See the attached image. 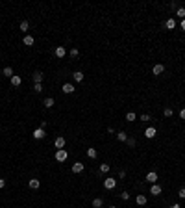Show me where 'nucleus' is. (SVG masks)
<instances>
[{
    "instance_id": "17",
    "label": "nucleus",
    "mask_w": 185,
    "mask_h": 208,
    "mask_svg": "<svg viewBox=\"0 0 185 208\" xmlns=\"http://www.w3.org/2000/svg\"><path fill=\"white\" fill-rule=\"evenodd\" d=\"M135 119H137V115L133 112H128V113H126V121H128V123H133Z\"/></svg>"
},
{
    "instance_id": "7",
    "label": "nucleus",
    "mask_w": 185,
    "mask_h": 208,
    "mask_svg": "<svg viewBox=\"0 0 185 208\" xmlns=\"http://www.w3.org/2000/svg\"><path fill=\"white\" fill-rule=\"evenodd\" d=\"M156 134H157V132H156V128H154V127H150V128H146V130H144V136H146L148 139L156 138Z\"/></svg>"
},
{
    "instance_id": "1",
    "label": "nucleus",
    "mask_w": 185,
    "mask_h": 208,
    "mask_svg": "<svg viewBox=\"0 0 185 208\" xmlns=\"http://www.w3.org/2000/svg\"><path fill=\"white\" fill-rule=\"evenodd\" d=\"M67 158H69V152H67L65 149H59V151H56V160H57V162H65Z\"/></svg>"
},
{
    "instance_id": "26",
    "label": "nucleus",
    "mask_w": 185,
    "mask_h": 208,
    "mask_svg": "<svg viewBox=\"0 0 185 208\" xmlns=\"http://www.w3.org/2000/svg\"><path fill=\"white\" fill-rule=\"evenodd\" d=\"M117 139L119 141H126L128 139V134H126V132H119V134H117Z\"/></svg>"
},
{
    "instance_id": "22",
    "label": "nucleus",
    "mask_w": 185,
    "mask_h": 208,
    "mask_svg": "<svg viewBox=\"0 0 185 208\" xmlns=\"http://www.w3.org/2000/svg\"><path fill=\"white\" fill-rule=\"evenodd\" d=\"M176 15L183 21V19H185V7H178V9H176Z\"/></svg>"
},
{
    "instance_id": "8",
    "label": "nucleus",
    "mask_w": 185,
    "mask_h": 208,
    "mask_svg": "<svg viewBox=\"0 0 185 208\" xmlns=\"http://www.w3.org/2000/svg\"><path fill=\"white\" fill-rule=\"evenodd\" d=\"M28 186L31 188V190H39V186H41V182H39V178H30Z\"/></svg>"
},
{
    "instance_id": "23",
    "label": "nucleus",
    "mask_w": 185,
    "mask_h": 208,
    "mask_svg": "<svg viewBox=\"0 0 185 208\" xmlns=\"http://www.w3.org/2000/svg\"><path fill=\"white\" fill-rule=\"evenodd\" d=\"M93 208H102V199L100 197L93 199Z\"/></svg>"
},
{
    "instance_id": "15",
    "label": "nucleus",
    "mask_w": 185,
    "mask_h": 208,
    "mask_svg": "<svg viewBox=\"0 0 185 208\" xmlns=\"http://www.w3.org/2000/svg\"><path fill=\"white\" fill-rule=\"evenodd\" d=\"M72 78H74V82H81L83 80V73H81V71H76V73L72 74Z\"/></svg>"
},
{
    "instance_id": "32",
    "label": "nucleus",
    "mask_w": 185,
    "mask_h": 208,
    "mask_svg": "<svg viewBox=\"0 0 185 208\" xmlns=\"http://www.w3.org/2000/svg\"><path fill=\"white\" fill-rule=\"evenodd\" d=\"M33 89H35L37 93H41V91H43V85H41V84H35V85H33Z\"/></svg>"
},
{
    "instance_id": "35",
    "label": "nucleus",
    "mask_w": 185,
    "mask_h": 208,
    "mask_svg": "<svg viewBox=\"0 0 185 208\" xmlns=\"http://www.w3.org/2000/svg\"><path fill=\"white\" fill-rule=\"evenodd\" d=\"M180 117H182V119H185V108L180 110Z\"/></svg>"
},
{
    "instance_id": "6",
    "label": "nucleus",
    "mask_w": 185,
    "mask_h": 208,
    "mask_svg": "<svg viewBox=\"0 0 185 208\" xmlns=\"http://www.w3.org/2000/svg\"><path fill=\"white\" fill-rule=\"evenodd\" d=\"M54 145H56V149L59 151V149L65 147V138L63 136H59V138H56V141H54Z\"/></svg>"
},
{
    "instance_id": "3",
    "label": "nucleus",
    "mask_w": 185,
    "mask_h": 208,
    "mask_svg": "<svg viewBox=\"0 0 185 208\" xmlns=\"http://www.w3.org/2000/svg\"><path fill=\"white\" fill-rule=\"evenodd\" d=\"M146 182H150V184H156L157 182V173H156V171L146 173Z\"/></svg>"
},
{
    "instance_id": "11",
    "label": "nucleus",
    "mask_w": 185,
    "mask_h": 208,
    "mask_svg": "<svg viewBox=\"0 0 185 208\" xmlns=\"http://www.w3.org/2000/svg\"><path fill=\"white\" fill-rule=\"evenodd\" d=\"M150 193H152V195H161V186H159V184H152Z\"/></svg>"
},
{
    "instance_id": "37",
    "label": "nucleus",
    "mask_w": 185,
    "mask_h": 208,
    "mask_svg": "<svg viewBox=\"0 0 185 208\" xmlns=\"http://www.w3.org/2000/svg\"><path fill=\"white\" fill-rule=\"evenodd\" d=\"M168 208H182V206H180V205H170Z\"/></svg>"
},
{
    "instance_id": "21",
    "label": "nucleus",
    "mask_w": 185,
    "mask_h": 208,
    "mask_svg": "<svg viewBox=\"0 0 185 208\" xmlns=\"http://www.w3.org/2000/svg\"><path fill=\"white\" fill-rule=\"evenodd\" d=\"M43 104H45V108H52V106H54V99H52V97H48V99H45V102H43Z\"/></svg>"
},
{
    "instance_id": "19",
    "label": "nucleus",
    "mask_w": 185,
    "mask_h": 208,
    "mask_svg": "<svg viewBox=\"0 0 185 208\" xmlns=\"http://www.w3.org/2000/svg\"><path fill=\"white\" fill-rule=\"evenodd\" d=\"M41 80H43V73H39V71L33 73V82L35 84H41Z\"/></svg>"
},
{
    "instance_id": "10",
    "label": "nucleus",
    "mask_w": 185,
    "mask_h": 208,
    "mask_svg": "<svg viewBox=\"0 0 185 208\" xmlns=\"http://www.w3.org/2000/svg\"><path fill=\"white\" fill-rule=\"evenodd\" d=\"M54 54H56L57 58H65V54H67V50H65V46H57L56 50H54Z\"/></svg>"
},
{
    "instance_id": "34",
    "label": "nucleus",
    "mask_w": 185,
    "mask_h": 208,
    "mask_svg": "<svg viewBox=\"0 0 185 208\" xmlns=\"http://www.w3.org/2000/svg\"><path fill=\"white\" fill-rule=\"evenodd\" d=\"M178 195H180L182 199H185V188H182V190H180V193H178Z\"/></svg>"
},
{
    "instance_id": "36",
    "label": "nucleus",
    "mask_w": 185,
    "mask_h": 208,
    "mask_svg": "<svg viewBox=\"0 0 185 208\" xmlns=\"http://www.w3.org/2000/svg\"><path fill=\"white\" fill-rule=\"evenodd\" d=\"M4 186H6V180H4V178H0V190H2Z\"/></svg>"
},
{
    "instance_id": "38",
    "label": "nucleus",
    "mask_w": 185,
    "mask_h": 208,
    "mask_svg": "<svg viewBox=\"0 0 185 208\" xmlns=\"http://www.w3.org/2000/svg\"><path fill=\"white\" fill-rule=\"evenodd\" d=\"M182 30H185V19L182 21Z\"/></svg>"
},
{
    "instance_id": "9",
    "label": "nucleus",
    "mask_w": 185,
    "mask_h": 208,
    "mask_svg": "<svg viewBox=\"0 0 185 208\" xmlns=\"http://www.w3.org/2000/svg\"><path fill=\"white\" fill-rule=\"evenodd\" d=\"M163 71H165V67L161 63H157V65H154V69H152V73L156 74V76H159V74H163Z\"/></svg>"
},
{
    "instance_id": "4",
    "label": "nucleus",
    "mask_w": 185,
    "mask_h": 208,
    "mask_svg": "<svg viewBox=\"0 0 185 208\" xmlns=\"http://www.w3.org/2000/svg\"><path fill=\"white\" fill-rule=\"evenodd\" d=\"M45 136H46V132L43 130V128H35V130H33V138L35 139H43Z\"/></svg>"
},
{
    "instance_id": "33",
    "label": "nucleus",
    "mask_w": 185,
    "mask_h": 208,
    "mask_svg": "<svg viewBox=\"0 0 185 208\" xmlns=\"http://www.w3.org/2000/svg\"><path fill=\"white\" fill-rule=\"evenodd\" d=\"M70 56L76 58V56H78V48H72V50H70Z\"/></svg>"
},
{
    "instance_id": "16",
    "label": "nucleus",
    "mask_w": 185,
    "mask_h": 208,
    "mask_svg": "<svg viewBox=\"0 0 185 208\" xmlns=\"http://www.w3.org/2000/svg\"><path fill=\"white\" fill-rule=\"evenodd\" d=\"M135 201H137V205H139V206L146 205V195H137V199H135Z\"/></svg>"
},
{
    "instance_id": "2",
    "label": "nucleus",
    "mask_w": 185,
    "mask_h": 208,
    "mask_svg": "<svg viewBox=\"0 0 185 208\" xmlns=\"http://www.w3.org/2000/svg\"><path fill=\"white\" fill-rule=\"evenodd\" d=\"M115 186H117V180L115 178H106L104 180V188H106V190H113Z\"/></svg>"
},
{
    "instance_id": "18",
    "label": "nucleus",
    "mask_w": 185,
    "mask_h": 208,
    "mask_svg": "<svg viewBox=\"0 0 185 208\" xmlns=\"http://www.w3.org/2000/svg\"><path fill=\"white\" fill-rule=\"evenodd\" d=\"M22 43H24L26 46H31V45H33V37H31V35H26V37L22 39Z\"/></svg>"
},
{
    "instance_id": "39",
    "label": "nucleus",
    "mask_w": 185,
    "mask_h": 208,
    "mask_svg": "<svg viewBox=\"0 0 185 208\" xmlns=\"http://www.w3.org/2000/svg\"><path fill=\"white\" fill-rule=\"evenodd\" d=\"M109 208H115V206H109Z\"/></svg>"
},
{
    "instance_id": "31",
    "label": "nucleus",
    "mask_w": 185,
    "mask_h": 208,
    "mask_svg": "<svg viewBox=\"0 0 185 208\" xmlns=\"http://www.w3.org/2000/svg\"><path fill=\"white\" fill-rule=\"evenodd\" d=\"M150 119H152V117L148 115V113H143V115H141V121H150Z\"/></svg>"
},
{
    "instance_id": "30",
    "label": "nucleus",
    "mask_w": 185,
    "mask_h": 208,
    "mask_svg": "<svg viewBox=\"0 0 185 208\" xmlns=\"http://www.w3.org/2000/svg\"><path fill=\"white\" fill-rule=\"evenodd\" d=\"M120 197H122V201H128V199H130V193H128V191H122V193H120Z\"/></svg>"
},
{
    "instance_id": "27",
    "label": "nucleus",
    "mask_w": 185,
    "mask_h": 208,
    "mask_svg": "<svg viewBox=\"0 0 185 208\" xmlns=\"http://www.w3.org/2000/svg\"><path fill=\"white\" fill-rule=\"evenodd\" d=\"M100 173H109V164H100Z\"/></svg>"
},
{
    "instance_id": "28",
    "label": "nucleus",
    "mask_w": 185,
    "mask_h": 208,
    "mask_svg": "<svg viewBox=\"0 0 185 208\" xmlns=\"http://www.w3.org/2000/svg\"><path fill=\"white\" fill-rule=\"evenodd\" d=\"M165 117H172V113H174V112H172V108H165Z\"/></svg>"
},
{
    "instance_id": "14",
    "label": "nucleus",
    "mask_w": 185,
    "mask_h": 208,
    "mask_svg": "<svg viewBox=\"0 0 185 208\" xmlns=\"http://www.w3.org/2000/svg\"><path fill=\"white\" fill-rule=\"evenodd\" d=\"M63 93H67V95L74 93V85L72 84H63Z\"/></svg>"
},
{
    "instance_id": "25",
    "label": "nucleus",
    "mask_w": 185,
    "mask_h": 208,
    "mask_svg": "<svg viewBox=\"0 0 185 208\" xmlns=\"http://www.w3.org/2000/svg\"><path fill=\"white\" fill-rule=\"evenodd\" d=\"M4 76L11 78V76H13V69H11V67H4Z\"/></svg>"
},
{
    "instance_id": "20",
    "label": "nucleus",
    "mask_w": 185,
    "mask_h": 208,
    "mask_svg": "<svg viewBox=\"0 0 185 208\" xmlns=\"http://www.w3.org/2000/svg\"><path fill=\"white\" fill-rule=\"evenodd\" d=\"M87 156H89V158H93V160H94V158H96V156H98L96 149H93V147H91V149H87Z\"/></svg>"
},
{
    "instance_id": "5",
    "label": "nucleus",
    "mask_w": 185,
    "mask_h": 208,
    "mask_svg": "<svg viewBox=\"0 0 185 208\" xmlns=\"http://www.w3.org/2000/svg\"><path fill=\"white\" fill-rule=\"evenodd\" d=\"M85 169V166L81 162H76V164H72V173H81V171Z\"/></svg>"
},
{
    "instance_id": "29",
    "label": "nucleus",
    "mask_w": 185,
    "mask_h": 208,
    "mask_svg": "<svg viewBox=\"0 0 185 208\" xmlns=\"http://www.w3.org/2000/svg\"><path fill=\"white\" fill-rule=\"evenodd\" d=\"M126 143H128L130 147H135V139H133V138H128V139H126Z\"/></svg>"
},
{
    "instance_id": "13",
    "label": "nucleus",
    "mask_w": 185,
    "mask_h": 208,
    "mask_svg": "<svg viewBox=\"0 0 185 208\" xmlns=\"http://www.w3.org/2000/svg\"><path fill=\"white\" fill-rule=\"evenodd\" d=\"M21 84H22V78L17 76V74H13V76H11V85H15V88H17V85H21Z\"/></svg>"
},
{
    "instance_id": "12",
    "label": "nucleus",
    "mask_w": 185,
    "mask_h": 208,
    "mask_svg": "<svg viewBox=\"0 0 185 208\" xmlns=\"http://www.w3.org/2000/svg\"><path fill=\"white\" fill-rule=\"evenodd\" d=\"M165 28L174 30L176 28V21H174V19H167V21H165Z\"/></svg>"
},
{
    "instance_id": "24",
    "label": "nucleus",
    "mask_w": 185,
    "mask_h": 208,
    "mask_svg": "<svg viewBox=\"0 0 185 208\" xmlns=\"http://www.w3.org/2000/svg\"><path fill=\"white\" fill-rule=\"evenodd\" d=\"M28 28H30V22L28 21H22L21 22V32H28Z\"/></svg>"
}]
</instances>
